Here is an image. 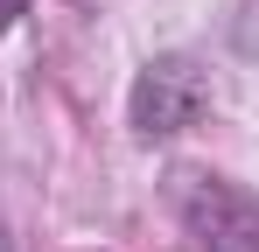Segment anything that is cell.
I'll use <instances>...</instances> for the list:
<instances>
[{"label":"cell","instance_id":"obj_2","mask_svg":"<svg viewBox=\"0 0 259 252\" xmlns=\"http://www.w3.org/2000/svg\"><path fill=\"white\" fill-rule=\"evenodd\" d=\"M182 231H189V252H259V196L217 175H189Z\"/></svg>","mask_w":259,"mask_h":252},{"label":"cell","instance_id":"obj_4","mask_svg":"<svg viewBox=\"0 0 259 252\" xmlns=\"http://www.w3.org/2000/svg\"><path fill=\"white\" fill-rule=\"evenodd\" d=\"M21 14H28V0H0V35H7V28H14Z\"/></svg>","mask_w":259,"mask_h":252},{"label":"cell","instance_id":"obj_1","mask_svg":"<svg viewBox=\"0 0 259 252\" xmlns=\"http://www.w3.org/2000/svg\"><path fill=\"white\" fill-rule=\"evenodd\" d=\"M203 105H210V77H203V63L196 56H147L140 63V77L126 91V119L140 140H168L182 126L203 119Z\"/></svg>","mask_w":259,"mask_h":252},{"label":"cell","instance_id":"obj_3","mask_svg":"<svg viewBox=\"0 0 259 252\" xmlns=\"http://www.w3.org/2000/svg\"><path fill=\"white\" fill-rule=\"evenodd\" d=\"M231 42H238L245 56H259V0H238V21H231Z\"/></svg>","mask_w":259,"mask_h":252}]
</instances>
